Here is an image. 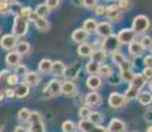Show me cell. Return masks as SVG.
Listing matches in <instances>:
<instances>
[{
    "instance_id": "cell-37",
    "label": "cell",
    "mask_w": 152,
    "mask_h": 132,
    "mask_svg": "<svg viewBox=\"0 0 152 132\" xmlns=\"http://www.w3.org/2000/svg\"><path fill=\"white\" fill-rule=\"evenodd\" d=\"M93 111L90 110L89 106H82V107L80 108V111H78V115H80L81 119H89L90 115H91Z\"/></svg>"
},
{
    "instance_id": "cell-60",
    "label": "cell",
    "mask_w": 152,
    "mask_h": 132,
    "mask_svg": "<svg viewBox=\"0 0 152 132\" xmlns=\"http://www.w3.org/2000/svg\"><path fill=\"white\" fill-rule=\"evenodd\" d=\"M147 132H152V125H151V127H148V128H147Z\"/></svg>"
},
{
    "instance_id": "cell-32",
    "label": "cell",
    "mask_w": 152,
    "mask_h": 132,
    "mask_svg": "<svg viewBox=\"0 0 152 132\" xmlns=\"http://www.w3.org/2000/svg\"><path fill=\"white\" fill-rule=\"evenodd\" d=\"M29 50H31V45H29L27 41H21V42H19L17 44V46H16V52L19 53L20 55L28 54Z\"/></svg>"
},
{
    "instance_id": "cell-54",
    "label": "cell",
    "mask_w": 152,
    "mask_h": 132,
    "mask_svg": "<svg viewBox=\"0 0 152 132\" xmlns=\"http://www.w3.org/2000/svg\"><path fill=\"white\" fill-rule=\"evenodd\" d=\"M144 120L148 123H152V108L147 110V112L144 114Z\"/></svg>"
},
{
    "instance_id": "cell-20",
    "label": "cell",
    "mask_w": 152,
    "mask_h": 132,
    "mask_svg": "<svg viewBox=\"0 0 152 132\" xmlns=\"http://www.w3.org/2000/svg\"><path fill=\"white\" fill-rule=\"evenodd\" d=\"M65 73H66L65 63H64L62 61H54L53 66H52V74H53L56 78H58V77L65 75Z\"/></svg>"
},
{
    "instance_id": "cell-4",
    "label": "cell",
    "mask_w": 152,
    "mask_h": 132,
    "mask_svg": "<svg viewBox=\"0 0 152 132\" xmlns=\"http://www.w3.org/2000/svg\"><path fill=\"white\" fill-rule=\"evenodd\" d=\"M78 128L81 130V132H109L107 127H103L101 124H94L89 119H81L78 123Z\"/></svg>"
},
{
    "instance_id": "cell-44",
    "label": "cell",
    "mask_w": 152,
    "mask_h": 132,
    "mask_svg": "<svg viewBox=\"0 0 152 132\" xmlns=\"http://www.w3.org/2000/svg\"><path fill=\"white\" fill-rule=\"evenodd\" d=\"M118 8L121 11H128L131 8V0H118Z\"/></svg>"
},
{
    "instance_id": "cell-23",
    "label": "cell",
    "mask_w": 152,
    "mask_h": 132,
    "mask_svg": "<svg viewBox=\"0 0 152 132\" xmlns=\"http://www.w3.org/2000/svg\"><path fill=\"white\" fill-rule=\"evenodd\" d=\"M52 66H53V62L48 58H42L39 62V73H42V74H49L52 73Z\"/></svg>"
},
{
    "instance_id": "cell-30",
    "label": "cell",
    "mask_w": 152,
    "mask_h": 132,
    "mask_svg": "<svg viewBox=\"0 0 152 132\" xmlns=\"http://www.w3.org/2000/svg\"><path fill=\"white\" fill-rule=\"evenodd\" d=\"M99 67H101V63H98V62H95V61L90 60L89 62L86 63V66H85V70H86L87 74L93 75V74H98Z\"/></svg>"
},
{
    "instance_id": "cell-42",
    "label": "cell",
    "mask_w": 152,
    "mask_h": 132,
    "mask_svg": "<svg viewBox=\"0 0 152 132\" xmlns=\"http://www.w3.org/2000/svg\"><path fill=\"white\" fill-rule=\"evenodd\" d=\"M10 0H0V15H7L10 12Z\"/></svg>"
},
{
    "instance_id": "cell-26",
    "label": "cell",
    "mask_w": 152,
    "mask_h": 132,
    "mask_svg": "<svg viewBox=\"0 0 152 132\" xmlns=\"http://www.w3.org/2000/svg\"><path fill=\"white\" fill-rule=\"evenodd\" d=\"M136 99L142 106H150L152 103V94L150 91H140Z\"/></svg>"
},
{
    "instance_id": "cell-39",
    "label": "cell",
    "mask_w": 152,
    "mask_h": 132,
    "mask_svg": "<svg viewBox=\"0 0 152 132\" xmlns=\"http://www.w3.org/2000/svg\"><path fill=\"white\" fill-rule=\"evenodd\" d=\"M122 81H123V79H122V75L121 74H114V73L107 78V82H109L110 85H113V86H118Z\"/></svg>"
},
{
    "instance_id": "cell-57",
    "label": "cell",
    "mask_w": 152,
    "mask_h": 132,
    "mask_svg": "<svg viewBox=\"0 0 152 132\" xmlns=\"http://www.w3.org/2000/svg\"><path fill=\"white\" fill-rule=\"evenodd\" d=\"M4 98H5V93L0 90V102H1V101H3V99H4Z\"/></svg>"
},
{
    "instance_id": "cell-34",
    "label": "cell",
    "mask_w": 152,
    "mask_h": 132,
    "mask_svg": "<svg viewBox=\"0 0 152 132\" xmlns=\"http://www.w3.org/2000/svg\"><path fill=\"white\" fill-rule=\"evenodd\" d=\"M111 60H113V62L115 63V65L119 66L121 63H123L126 61V57L119 50H115L114 53H111Z\"/></svg>"
},
{
    "instance_id": "cell-52",
    "label": "cell",
    "mask_w": 152,
    "mask_h": 132,
    "mask_svg": "<svg viewBox=\"0 0 152 132\" xmlns=\"http://www.w3.org/2000/svg\"><path fill=\"white\" fill-rule=\"evenodd\" d=\"M143 75H144L147 79H152V66H144Z\"/></svg>"
},
{
    "instance_id": "cell-12",
    "label": "cell",
    "mask_w": 152,
    "mask_h": 132,
    "mask_svg": "<svg viewBox=\"0 0 152 132\" xmlns=\"http://www.w3.org/2000/svg\"><path fill=\"white\" fill-rule=\"evenodd\" d=\"M128 52H130L131 55H134V57H139V55H142L143 53L145 52V46L143 45L140 41H134V42L128 44Z\"/></svg>"
},
{
    "instance_id": "cell-9",
    "label": "cell",
    "mask_w": 152,
    "mask_h": 132,
    "mask_svg": "<svg viewBox=\"0 0 152 132\" xmlns=\"http://www.w3.org/2000/svg\"><path fill=\"white\" fill-rule=\"evenodd\" d=\"M61 85H62V82H60L57 78L52 79V81L46 85L44 93L48 94V96H57V95H60V94H61Z\"/></svg>"
},
{
    "instance_id": "cell-62",
    "label": "cell",
    "mask_w": 152,
    "mask_h": 132,
    "mask_svg": "<svg viewBox=\"0 0 152 132\" xmlns=\"http://www.w3.org/2000/svg\"><path fill=\"white\" fill-rule=\"evenodd\" d=\"M106 1H110V3H113V1H115V0H106Z\"/></svg>"
},
{
    "instance_id": "cell-31",
    "label": "cell",
    "mask_w": 152,
    "mask_h": 132,
    "mask_svg": "<svg viewBox=\"0 0 152 132\" xmlns=\"http://www.w3.org/2000/svg\"><path fill=\"white\" fill-rule=\"evenodd\" d=\"M50 11L52 9L46 4H39L36 7V9H34V13H36L39 17H46L49 13H50Z\"/></svg>"
},
{
    "instance_id": "cell-18",
    "label": "cell",
    "mask_w": 152,
    "mask_h": 132,
    "mask_svg": "<svg viewBox=\"0 0 152 132\" xmlns=\"http://www.w3.org/2000/svg\"><path fill=\"white\" fill-rule=\"evenodd\" d=\"M145 83H147V78L142 74H135V77H134L132 82L130 83L131 87H134L135 90H138V91H142V89L145 86Z\"/></svg>"
},
{
    "instance_id": "cell-56",
    "label": "cell",
    "mask_w": 152,
    "mask_h": 132,
    "mask_svg": "<svg viewBox=\"0 0 152 132\" xmlns=\"http://www.w3.org/2000/svg\"><path fill=\"white\" fill-rule=\"evenodd\" d=\"M15 132H31L29 130H27V128L21 127V125H17L16 128H15Z\"/></svg>"
},
{
    "instance_id": "cell-48",
    "label": "cell",
    "mask_w": 152,
    "mask_h": 132,
    "mask_svg": "<svg viewBox=\"0 0 152 132\" xmlns=\"http://www.w3.org/2000/svg\"><path fill=\"white\" fill-rule=\"evenodd\" d=\"M106 11H107V7H104V5H97L95 7V15L97 16H103V15H106Z\"/></svg>"
},
{
    "instance_id": "cell-5",
    "label": "cell",
    "mask_w": 152,
    "mask_h": 132,
    "mask_svg": "<svg viewBox=\"0 0 152 132\" xmlns=\"http://www.w3.org/2000/svg\"><path fill=\"white\" fill-rule=\"evenodd\" d=\"M119 45H121V41H119L118 36H115V34L104 37L103 41L101 42V48L104 49L107 53H114L115 50H119Z\"/></svg>"
},
{
    "instance_id": "cell-55",
    "label": "cell",
    "mask_w": 152,
    "mask_h": 132,
    "mask_svg": "<svg viewBox=\"0 0 152 132\" xmlns=\"http://www.w3.org/2000/svg\"><path fill=\"white\" fill-rule=\"evenodd\" d=\"M144 66H152V55H145L144 57Z\"/></svg>"
},
{
    "instance_id": "cell-47",
    "label": "cell",
    "mask_w": 152,
    "mask_h": 132,
    "mask_svg": "<svg viewBox=\"0 0 152 132\" xmlns=\"http://www.w3.org/2000/svg\"><path fill=\"white\" fill-rule=\"evenodd\" d=\"M61 0H45V4L48 5L50 9H56V8L60 7Z\"/></svg>"
},
{
    "instance_id": "cell-49",
    "label": "cell",
    "mask_w": 152,
    "mask_h": 132,
    "mask_svg": "<svg viewBox=\"0 0 152 132\" xmlns=\"http://www.w3.org/2000/svg\"><path fill=\"white\" fill-rule=\"evenodd\" d=\"M119 69H121V71H126V70H132V63H131L130 61L126 60L123 63H121V65H119Z\"/></svg>"
},
{
    "instance_id": "cell-17",
    "label": "cell",
    "mask_w": 152,
    "mask_h": 132,
    "mask_svg": "<svg viewBox=\"0 0 152 132\" xmlns=\"http://www.w3.org/2000/svg\"><path fill=\"white\" fill-rule=\"evenodd\" d=\"M20 57H21V55L17 52L10 50L7 53V55H5V63L10 67H16L20 63Z\"/></svg>"
},
{
    "instance_id": "cell-27",
    "label": "cell",
    "mask_w": 152,
    "mask_h": 132,
    "mask_svg": "<svg viewBox=\"0 0 152 132\" xmlns=\"http://www.w3.org/2000/svg\"><path fill=\"white\" fill-rule=\"evenodd\" d=\"M34 25H36L37 31H40V32H46L50 28V24L46 20V17H37L36 21H34Z\"/></svg>"
},
{
    "instance_id": "cell-16",
    "label": "cell",
    "mask_w": 152,
    "mask_h": 132,
    "mask_svg": "<svg viewBox=\"0 0 152 132\" xmlns=\"http://www.w3.org/2000/svg\"><path fill=\"white\" fill-rule=\"evenodd\" d=\"M87 37H89V33H87V32L85 31L83 28L75 29V31L73 32V34H72V40L74 41V42H77V44H83V42H86Z\"/></svg>"
},
{
    "instance_id": "cell-11",
    "label": "cell",
    "mask_w": 152,
    "mask_h": 132,
    "mask_svg": "<svg viewBox=\"0 0 152 132\" xmlns=\"http://www.w3.org/2000/svg\"><path fill=\"white\" fill-rule=\"evenodd\" d=\"M107 130H109V132H126L127 131V125H126L123 120L114 118L110 120L109 125H107Z\"/></svg>"
},
{
    "instance_id": "cell-7",
    "label": "cell",
    "mask_w": 152,
    "mask_h": 132,
    "mask_svg": "<svg viewBox=\"0 0 152 132\" xmlns=\"http://www.w3.org/2000/svg\"><path fill=\"white\" fill-rule=\"evenodd\" d=\"M127 99L124 98V94H121V93H111L109 95V106L111 108H122L123 106L126 104Z\"/></svg>"
},
{
    "instance_id": "cell-25",
    "label": "cell",
    "mask_w": 152,
    "mask_h": 132,
    "mask_svg": "<svg viewBox=\"0 0 152 132\" xmlns=\"http://www.w3.org/2000/svg\"><path fill=\"white\" fill-rule=\"evenodd\" d=\"M25 82L29 86H37L40 83V74L39 71H28V74L25 75Z\"/></svg>"
},
{
    "instance_id": "cell-8",
    "label": "cell",
    "mask_w": 152,
    "mask_h": 132,
    "mask_svg": "<svg viewBox=\"0 0 152 132\" xmlns=\"http://www.w3.org/2000/svg\"><path fill=\"white\" fill-rule=\"evenodd\" d=\"M17 37L15 36V34H4V36L0 39V46H1L3 49H5V50H12L13 48H16L17 46Z\"/></svg>"
},
{
    "instance_id": "cell-46",
    "label": "cell",
    "mask_w": 152,
    "mask_h": 132,
    "mask_svg": "<svg viewBox=\"0 0 152 132\" xmlns=\"http://www.w3.org/2000/svg\"><path fill=\"white\" fill-rule=\"evenodd\" d=\"M33 13H34V9H32L31 7H23L21 15H20V16H24V17H27L28 20H31V17Z\"/></svg>"
},
{
    "instance_id": "cell-3",
    "label": "cell",
    "mask_w": 152,
    "mask_h": 132,
    "mask_svg": "<svg viewBox=\"0 0 152 132\" xmlns=\"http://www.w3.org/2000/svg\"><path fill=\"white\" fill-rule=\"evenodd\" d=\"M28 124H29L28 130L31 132H45L42 118H41V115H40V112H37V111H32L31 112Z\"/></svg>"
},
{
    "instance_id": "cell-13",
    "label": "cell",
    "mask_w": 152,
    "mask_h": 132,
    "mask_svg": "<svg viewBox=\"0 0 152 132\" xmlns=\"http://www.w3.org/2000/svg\"><path fill=\"white\" fill-rule=\"evenodd\" d=\"M97 33L98 36H101L102 39L104 37H109L113 34V26L109 21H102V23H98V28H97Z\"/></svg>"
},
{
    "instance_id": "cell-36",
    "label": "cell",
    "mask_w": 152,
    "mask_h": 132,
    "mask_svg": "<svg viewBox=\"0 0 152 132\" xmlns=\"http://www.w3.org/2000/svg\"><path fill=\"white\" fill-rule=\"evenodd\" d=\"M31 112L32 111H29L28 108H21V110L19 111V114H17V119H19L20 122H28L29 116H31Z\"/></svg>"
},
{
    "instance_id": "cell-14",
    "label": "cell",
    "mask_w": 152,
    "mask_h": 132,
    "mask_svg": "<svg viewBox=\"0 0 152 132\" xmlns=\"http://www.w3.org/2000/svg\"><path fill=\"white\" fill-rule=\"evenodd\" d=\"M86 86L89 87L91 91H97L99 87L102 86V77L98 74H93L86 79Z\"/></svg>"
},
{
    "instance_id": "cell-21",
    "label": "cell",
    "mask_w": 152,
    "mask_h": 132,
    "mask_svg": "<svg viewBox=\"0 0 152 132\" xmlns=\"http://www.w3.org/2000/svg\"><path fill=\"white\" fill-rule=\"evenodd\" d=\"M15 91H16V98H19V99L27 98L28 94H29V85L25 81L24 82H20V83L16 86Z\"/></svg>"
},
{
    "instance_id": "cell-2",
    "label": "cell",
    "mask_w": 152,
    "mask_h": 132,
    "mask_svg": "<svg viewBox=\"0 0 152 132\" xmlns=\"http://www.w3.org/2000/svg\"><path fill=\"white\" fill-rule=\"evenodd\" d=\"M151 21L147 16L144 15H138L136 17H134L132 20V29L136 32V34H143L150 29Z\"/></svg>"
},
{
    "instance_id": "cell-29",
    "label": "cell",
    "mask_w": 152,
    "mask_h": 132,
    "mask_svg": "<svg viewBox=\"0 0 152 132\" xmlns=\"http://www.w3.org/2000/svg\"><path fill=\"white\" fill-rule=\"evenodd\" d=\"M77 52H78V54H80L81 57H90L91 53H93V48H91V45L83 42V44H80Z\"/></svg>"
},
{
    "instance_id": "cell-19",
    "label": "cell",
    "mask_w": 152,
    "mask_h": 132,
    "mask_svg": "<svg viewBox=\"0 0 152 132\" xmlns=\"http://www.w3.org/2000/svg\"><path fill=\"white\" fill-rule=\"evenodd\" d=\"M75 91H77V87H75L74 82L72 81H65L62 82V85H61V94H64V95H68V96H72L74 95Z\"/></svg>"
},
{
    "instance_id": "cell-58",
    "label": "cell",
    "mask_w": 152,
    "mask_h": 132,
    "mask_svg": "<svg viewBox=\"0 0 152 132\" xmlns=\"http://www.w3.org/2000/svg\"><path fill=\"white\" fill-rule=\"evenodd\" d=\"M148 86H150V90L152 91V79H150V83H148Z\"/></svg>"
},
{
    "instance_id": "cell-61",
    "label": "cell",
    "mask_w": 152,
    "mask_h": 132,
    "mask_svg": "<svg viewBox=\"0 0 152 132\" xmlns=\"http://www.w3.org/2000/svg\"><path fill=\"white\" fill-rule=\"evenodd\" d=\"M148 50H150V52L152 53V44H151V46H150V48H148Z\"/></svg>"
},
{
    "instance_id": "cell-22",
    "label": "cell",
    "mask_w": 152,
    "mask_h": 132,
    "mask_svg": "<svg viewBox=\"0 0 152 132\" xmlns=\"http://www.w3.org/2000/svg\"><path fill=\"white\" fill-rule=\"evenodd\" d=\"M90 58H91V61H95V62L98 63H102L106 61L107 58V52L104 50V49H97V50H93L91 55H90Z\"/></svg>"
},
{
    "instance_id": "cell-41",
    "label": "cell",
    "mask_w": 152,
    "mask_h": 132,
    "mask_svg": "<svg viewBox=\"0 0 152 132\" xmlns=\"http://www.w3.org/2000/svg\"><path fill=\"white\" fill-rule=\"evenodd\" d=\"M19 85V74L16 71L11 73L10 77H8V87H13Z\"/></svg>"
},
{
    "instance_id": "cell-40",
    "label": "cell",
    "mask_w": 152,
    "mask_h": 132,
    "mask_svg": "<svg viewBox=\"0 0 152 132\" xmlns=\"http://www.w3.org/2000/svg\"><path fill=\"white\" fill-rule=\"evenodd\" d=\"M89 120L90 122H93L94 124H101L102 120H103V115H102L101 112H98V111H94V112H91Z\"/></svg>"
},
{
    "instance_id": "cell-59",
    "label": "cell",
    "mask_w": 152,
    "mask_h": 132,
    "mask_svg": "<svg viewBox=\"0 0 152 132\" xmlns=\"http://www.w3.org/2000/svg\"><path fill=\"white\" fill-rule=\"evenodd\" d=\"M3 130H4V127H3V124L0 123V132H3Z\"/></svg>"
},
{
    "instance_id": "cell-45",
    "label": "cell",
    "mask_w": 152,
    "mask_h": 132,
    "mask_svg": "<svg viewBox=\"0 0 152 132\" xmlns=\"http://www.w3.org/2000/svg\"><path fill=\"white\" fill-rule=\"evenodd\" d=\"M15 71H16L19 75H23V77H25V75L28 74V67L25 66V65H23V63H19V65L15 67Z\"/></svg>"
},
{
    "instance_id": "cell-53",
    "label": "cell",
    "mask_w": 152,
    "mask_h": 132,
    "mask_svg": "<svg viewBox=\"0 0 152 132\" xmlns=\"http://www.w3.org/2000/svg\"><path fill=\"white\" fill-rule=\"evenodd\" d=\"M5 96L7 98H10V99H12V98H15L16 96V91H15L13 89H11V87H8V89H5Z\"/></svg>"
},
{
    "instance_id": "cell-51",
    "label": "cell",
    "mask_w": 152,
    "mask_h": 132,
    "mask_svg": "<svg viewBox=\"0 0 152 132\" xmlns=\"http://www.w3.org/2000/svg\"><path fill=\"white\" fill-rule=\"evenodd\" d=\"M83 1V7H86V8H95L97 7V0H82Z\"/></svg>"
},
{
    "instance_id": "cell-35",
    "label": "cell",
    "mask_w": 152,
    "mask_h": 132,
    "mask_svg": "<svg viewBox=\"0 0 152 132\" xmlns=\"http://www.w3.org/2000/svg\"><path fill=\"white\" fill-rule=\"evenodd\" d=\"M113 74V69H111V66L109 65H101V67H99V71H98V75H101L102 78H109L110 75Z\"/></svg>"
},
{
    "instance_id": "cell-24",
    "label": "cell",
    "mask_w": 152,
    "mask_h": 132,
    "mask_svg": "<svg viewBox=\"0 0 152 132\" xmlns=\"http://www.w3.org/2000/svg\"><path fill=\"white\" fill-rule=\"evenodd\" d=\"M82 28H83L89 34H91V33H97L98 23H97V20H95V19H87V20H85Z\"/></svg>"
},
{
    "instance_id": "cell-6",
    "label": "cell",
    "mask_w": 152,
    "mask_h": 132,
    "mask_svg": "<svg viewBox=\"0 0 152 132\" xmlns=\"http://www.w3.org/2000/svg\"><path fill=\"white\" fill-rule=\"evenodd\" d=\"M116 36H118L121 44H131L136 39V32L132 28H123L118 32Z\"/></svg>"
},
{
    "instance_id": "cell-50",
    "label": "cell",
    "mask_w": 152,
    "mask_h": 132,
    "mask_svg": "<svg viewBox=\"0 0 152 132\" xmlns=\"http://www.w3.org/2000/svg\"><path fill=\"white\" fill-rule=\"evenodd\" d=\"M140 42H142L143 45L145 46V49H148L151 46V44H152V37H150V36H143V39L140 40Z\"/></svg>"
},
{
    "instance_id": "cell-38",
    "label": "cell",
    "mask_w": 152,
    "mask_h": 132,
    "mask_svg": "<svg viewBox=\"0 0 152 132\" xmlns=\"http://www.w3.org/2000/svg\"><path fill=\"white\" fill-rule=\"evenodd\" d=\"M61 130L64 132H74L75 131L74 122H72V120H65V122L62 123V125H61Z\"/></svg>"
},
{
    "instance_id": "cell-33",
    "label": "cell",
    "mask_w": 152,
    "mask_h": 132,
    "mask_svg": "<svg viewBox=\"0 0 152 132\" xmlns=\"http://www.w3.org/2000/svg\"><path fill=\"white\" fill-rule=\"evenodd\" d=\"M21 9H23V5L20 4L19 1H11V5H10V13H12L15 17L16 16H20L21 15Z\"/></svg>"
},
{
    "instance_id": "cell-63",
    "label": "cell",
    "mask_w": 152,
    "mask_h": 132,
    "mask_svg": "<svg viewBox=\"0 0 152 132\" xmlns=\"http://www.w3.org/2000/svg\"><path fill=\"white\" fill-rule=\"evenodd\" d=\"M131 132H139V131H131Z\"/></svg>"
},
{
    "instance_id": "cell-15",
    "label": "cell",
    "mask_w": 152,
    "mask_h": 132,
    "mask_svg": "<svg viewBox=\"0 0 152 132\" xmlns=\"http://www.w3.org/2000/svg\"><path fill=\"white\" fill-rule=\"evenodd\" d=\"M101 102H102V98L97 91H91L85 96V103L89 107H97V106L101 104Z\"/></svg>"
},
{
    "instance_id": "cell-43",
    "label": "cell",
    "mask_w": 152,
    "mask_h": 132,
    "mask_svg": "<svg viewBox=\"0 0 152 132\" xmlns=\"http://www.w3.org/2000/svg\"><path fill=\"white\" fill-rule=\"evenodd\" d=\"M121 75H122V79H123L124 82H128V83H131V82H132V79H134V77H135V74L132 73V70L121 71Z\"/></svg>"
},
{
    "instance_id": "cell-1",
    "label": "cell",
    "mask_w": 152,
    "mask_h": 132,
    "mask_svg": "<svg viewBox=\"0 0 152 132\" xmlns=\"http://www.w3.org/2000/svg\"><path fill=\"white\" fill-rule=\"evenodd\" d=\"M28 23L29 20L24 16H16L13 20V26L12 32L16 37H23L27 34L28 32Z\"/></svg>"
},
{
    "instance_id": "cell-28",
    "label": "cell",
    "mask_w": 152,
    "mask_h": 132,
    "mask_svg": "<svg viewBox=\"0 0 152 132\" xmlns=\"http://www.w3.org/2000/svg\"><path fill=\"white\" fill-rule=\"evenodd\" d=\"M11 71L8 69H4L0 71V90L5 91V89H8V77H10Z\"/></svg>"
},
{
    "instance_id": "cell-10",
    "label": "cell",
    "mask_w": 152,
    "mask_h": 132,
    "mask_svg": "<svg viewBox=\"0 0 152 132\" xmlns=\"http://www.w3.org/2000/svg\"><path fill=\"white\" fill-rule=\"evenodd\" d=\"M106 16L110 21L114 23H121L123 16H122V11L118 8V5H109L106 11Z\"/></svg>"
}]
</instances>
